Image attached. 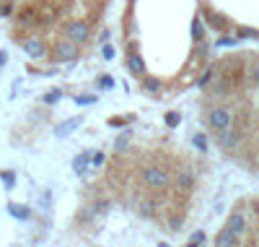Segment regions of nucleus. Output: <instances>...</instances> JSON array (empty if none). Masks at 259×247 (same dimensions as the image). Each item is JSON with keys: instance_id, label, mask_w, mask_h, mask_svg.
I'll use <instances>...</instances> for the list:
<instances>
[{"instance_id": "nucleus-25", "label": "nucleus", "mask_w": 259, "mask_h": 247, "mask_svg": "<svg viewBox=\"0 0 259 247\" xmlns=\"http://www.w3.org/2000/svg\"><path fill=\"white\" fill-rule=\"evenodd\" d=\"M96 102V96H76V104L83 107V104H94Z\"/></svg>"}, {"instance_id": "nucleus-32", "label": "nucleus", "mask_w": 259, "mask_h": 247, "mask_svg": "<svg viewBox=\"0 0 259 247\" xmlns=\"http://www.w3.org/2000/svg\"><path fill=\"white\" fill-rule=\"evenodd\" d=\"M109 36H112V31L104 29V31H101V42H109Z\"/></svg>"}, {"instance_id": "nucleus-16", "label": "nucleus", "mask_w": 259, "mask_h": 247, "mask_svg": "<svg viewBox=\"0 0 259 247\" xmlns=\"http://www.w3.org/2000/svg\"><path fill=\"white\" fill-rule=\"evenodd\" d=\"M161 89V81L155 78H145V91H158Z\"/></svg>"}, {"instance_id": "nucleus-22", "label": "nucleus", "mask_w": 259, "mask_h": 247, "mask_svg": "<svg viewBox=\"0 0 259 247\" xmlns=\"http://www.w3.org/2000/svg\"><path fill=\"white\" fill-rule=\"evenodd\" d=\"M192 36H194V42H200L202 39V24H200V18L194 21V29H192Z\"/></svg>"}, {"instance_id": "nucleus-13", "label": "nucleus", "mask_w": 259, "mask_h": 247, "mask_svg": "<svg viewBox=\"0 0 259 247\" xmlns=\"http://www.w3.org/2000/svg\"><path fill=\"white\" fill-rule=\"evenodd\" d=\"M8 211H11L13 218H18V221H29V218H31V208H26V206L11 203V206H8Z\"/></svg>"}, {"instance_id": "nucleus-18", "label": "nucleus", "mask_w": 259, "mask_h": 247, "mask_svg": "<svg viewBox=\"0 0 259 247\" xmlns=\"http://www.w3.org/2000/svg\"><path fill=\"white\" fill-rule=\"evenodd\" d=\"M0 180L5 182L8 187H13V182H16V177H13V172H0Z\"/></svg>"}, {"instance_id": "nucleus-19", "label": "nucleus", "mask_w": 259, "mask_h": 247, "mask_svg": "<svg viewBox=\"0 0 259 247\" xmlns=\"http://www.w3.org/2000/svg\"><path fill=\"white\" fill-rule=\"evenodd\" d=\"M101 55H104V60H112V58H114V47L104 42V47H101Z\"/></svg>"}, {"instance_id": "nucleus-3", "label": "nucleus", "mask_w": 259, "mask_h": 247, "mask_svg": "<svg viewBox=\"0 0 259 247\" xmlns=\"http://www.w3.org/2000/svg\"><path fill=\"white\" fill-rule=\"evenodd\" d=\"M88 34H91V29H88V24H86V21H73V24L65 26V36H68L70 42H76V44L86 42V39H88Z\"/></svg>"}, {"instance_id": "nucleus-10", "label": "nucleus", "mask_w": 259, "mask_h": 247, "mask_svg": "<svg viewBox=\"0 0 259 247\" xmlns=\"http://www.w3.org/2000/svg\"><path fill=\"white\" fill-rule=\"evenodd\" d=\"M127 68H130V73H135V76H143L145 73V60L137 52H130L127 55Z\"/></svg>"}, {"instance_id": "nucleus-2", "label": "nucleus", "mask_w": 259, "mask_h": 247, "mask_svg": "<svg viewBox=\"0 0 259 247\" xmlns=\"http://www.w3.org/2000/svg\"><path fill=\"white\" fill-rule=\"evenodd\" d=\"M231 123H233V115H231V109L228 107H215V109H210V115H207V125H210V130H223V127H228Z\"/></svg>"}, {"instance_id": "nucleus-1", "label": "nucleus", "mask_w": 259, "mask_h": 247, "mask_svg": "<svg viewBox=\"0 0 259 247\" xmlns=\"http://www.w3.org/2000/svg\"><path fill=\"white\" fill-rule=\"evenodd\" d=\"M140 180H143V185H145V187L155 190V193H161V190H166V187L171 185V175H169V169L161 167V164H148V167L140 172Z\"/></svg>"}, {"instance_id": "nucleus-28", "label": "nucleus", "mask_w": 259, "mask_h": 247, "mask_svg": "<svg viewBox=\"0 0 259 247\" xmlns=\"http://www.w3.org/2000/svg\"><path fill=\"white\" fill-rule=\"evenodd\" d=\"M91 164H94V167H101V164H104V154H94V156H91Z\"/></svg>"}, {"instance_id": "nucleus-4", "label": "nucleus", "mask_w": 259, "mask_h": 247, "mask_svg": "<svg viewBox=\"0 0 259 247\" xmlns=\"http://www.w3.org/2000/svg\"><path fill=\"white\" fill-rule=\"evenodd\" d=\"M174 187H177L179 195L192 193V187H194V172L192 169H179L177 177H174Z\"/></svg>"}, {"instance_id": "nucleus-5", "label": "nucleus", "mask_w": 259, "mask_h": 247, "mask_svg": "<svg viewBox=\"0 0 259 247\" xmlns=\"http://www.w3.org/2000/svg\"><path fill=\"white\" fill-rule=\"evenodd\" d=\"M238 138H241V133L236 130V127H223V130H218V146L220 149H226V151H231V149H236L238 146Z\"/></svg>"}, {"instance_id": "nucleus-29", "label": "nucleus", "mask_w": 259, "mask_h": 247, "mask_svg": "<svg viewBox=\"0 0 259 247\" xmlns=\"http://www.w3.org/2000/svg\"><path fill=\"white\" fill-rule=\"evenodd\" d=\"M39 203H42V206H52V193H50V190L39 198Z\"/></svg>"}, {"instance_id": "nucleus-9", "label": "nucleus", "mask_w": 259, "mask_h": 247, "mask_svg": "<svg viewBox=\"0 0 259 247\" xmlns=\"http://www.w3.org/2000/svg\"><path fill=\"white\" fill-rule=\"evenodd\" d=\"M80 123H83V117H70V120H65V123H60L57 125V138H65V135H70L76 127H80Z\"/></svg>"}, {"instance_id": "nucleus-14", "label": "nucleus", "mask_w": 259, "mask_h": 247, "mask_svg": "<svg viewBox=\"0 0 259 247\" xmlns=\"http://www.w3.org/2000/svg\"><path fill=\"white\" fill-rule=\"evenodd\" d=\"M130 138H132V130H122V135H119V138L114 141V151H117V154H122V151L127 149Z\"/></svg>"}, {"instance_id": "nucleus-27", "label": "nucleus", "mask_w": 259, "mask_h": 247, "mask_svg": "<svg viewBox=\"0 0 259 247\" xmlns=\"http://www.w3.org/2000/svg\"><path fill=\"white\" fill-rule=\"evenodd\" d=\"M60 96H62L60 91H52V94H47V96H44V104H54V102H57Z\"/></svg>"}, {"instance_id": "nucleus-7", "label": "nucleus", "mask_w": 259, "mask_h": 247, "mask_svg": "<svg viewBox=\"0 0 259 247\" xmlns=\"http://www.w3.org/2000/svg\"><path fill=\"white\" fill-rule=\"evenodd\" d=\"M54 55H57V60H65V62H70V60H76V55H78V47H76V42H60L57 44V50H54Z\"/></svg>"}, {"instance_id": "nucleus-23", "label": "nucleus", "mask_w": 259, "mask_h": 247, "mask_svg": "<svg viewBox=\"0 0 259 247\" xmlns=\"http://www.w3.org/2000/svg\"><path fill=\"white\" fill-rule=\"evenodd\" d=\"M11 13H13V5H11V3H3V0H0V16L5 18V16H11Z\"/></svg>"}, {"instance_id": "nucleus-6", "label": "nucleus", "mask_w": 259, "mask_h": 247, "mask_svg": "<svg viewBox=\"0 0 259 247\" xmlns=\"http://www.w3.org/2000/svg\"><path fill=\"white\" fill-rule=\"evenodd\" d=\"M24 52L29 55L31 60H39V58H44V52H47V47H44V42L42 39H24Z\"/></svg>"}, {"instance_id": "nucleus-12", "label": "nucleus", "mask_w": 259, "mask_h": 247, "mask_svg": "<svg viewBox=\"0 0 259 247\" xmlns=\"http://www.w3.org/2000/svg\"><path fill=\"white\" fill-rule=\"evenodd\" d=\"M215 245H220V247H228V245H238V234L236 232H231L228 226L223 232H220L218 237H215Z\"/></svg>"}, {"instance_id": "nucleus-17", "label": "nucleus", "mask_w": 259, "mask_h": 247, "mask_svg": "<svg viewBox=\"0 0 259 247\" xmlns=\"http://www.w3.org/2000/svg\"><path fill=\"white\" fill-rule=\"evenodd\" d=\"M192 141H194V146H197L200 151H207V141H205V135H194Z\"/></svg>"}, {"instance_id": "nucleus-26", "label": "nucleus", "mask_w": 259, "mask_h": 247, "mask_svg": "<svg viewBox=\"0 0 259 247\" xmlns=\"http://www.w3.org/2000/svg\"><path fill=\"white\" fill-rule=\"evenodd\" d=\"M202 242H205V232H194L189 240V245H202Z\"/></svg>"}, {"instance_id": "nucleus-15", "label": "nucleus", "mask_w": 259, "mask_h": 247, "mask_svg": "<svg viewBox=\"0 0 259 247\" xmlns=\"http://www.w3.org/2000/svg\"><path fill=\"white\" fill-rule=\"evenodd\" d=\"M137 211H140V216H151V214L155 211V203H153V200H140Z\"/></svg>"}, {"instance_id": "nucleus-24", "label": "nucleus", "mask_w": 259, "mask_h": 247, "mask_svg": "<svg viewBox=\"0 0 259 247\" xmlns=\"http://www.w3.org/2000/svg\"><path fill=\"white\" fill-rule=\"evenodd\" d=\"M249 78H252L254 84H259V62H254V65L249 68Z\"/></svg>"}, {"instance_id": "nucleus-20", "label": "nucleus", "mask_w": 259, "mask_h": 247, "mask_svg": "<svg viewBox=\"0 0 259 247\" xmlns=\"http://www.w3.org/2000/svg\"><path fill=\"white\" fill-rule=\"evenodd\" d=\"M99 86H101V89H112V86H114V78H112V76H101V78H99Z\"/></svg>"}, {"instance_id": "nucleus-21", "label": "nucleus", "mask_w": 259, "mask_h": 247, "mask_svg": "<svg viewBox=\"0 0 259 247\" xmlns=\"http://www.w3.org/2000/svg\"><path fill=\"white\" fill-rule=\"evenodd\" d=\"M179 120H181V117H179L177 112H171V115H166V125H169V127H177V125H179Z\"/></svg>"}, {"instance_id": "nucleus-11", "label": "nucleus", "mask_w": 259, "mask_h": 247, "mask_svg": "<svg viewBox=\"0 0 259 247\" xmlns=\"http://www.w3.org/2000/svg\"><path fill=\"white\" fill-rule=\"evenodd\" d=\"M88 167H91V154H88V151H86V154H78V156L73 159V172H76L78 177L86 175Z\"/></svg>"}, {"instance_id": "nucleus-30", "label": "nucleus", "mask_w": 259, "mask_h": 247, "mask_svg": "<svg viewBox=\"0 0 259 247\" xmlns=\"http://www.w3.org/2000/svg\"><path fill=\"white\" fill-rule=\"evenodd\" d=\"M210 78H212V70H207V73H205V76H202V78H200V86H205V84H207V81H210Z\"/></svg>"}, {"instance_id": "nucleus-31", "label": "nucleus", "mask_w": 259, "mask_h": 247, "mask_svg": "<svg viewBox=\"0 0 259 247\" xmlns=\"http://www.w3.org/2000/svg\"><path fill=\"white\" fill-rule=\"evenodd\" d=\"M5 62H8V52H3V50H0V68H3Z\"/></svg>"}, {"instance_id": "nucleus-8", "label": "nucleus", "mask_w": 259, "mask_h": 247, "mask_svg": "<svg viewBox=\"0 0 259 247\" xmlns=\"http://www.w3.org/2000/svg\"><path fill=\"white\" fill-rule=\"evenodd\" d=\"M226 226H228L231 232H236V234H244L246 232V216L241 211H233V214L228 216V224Z\"/></svg>"}]
</instances>
